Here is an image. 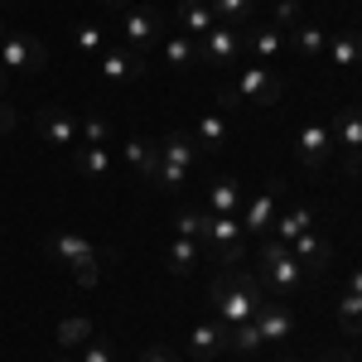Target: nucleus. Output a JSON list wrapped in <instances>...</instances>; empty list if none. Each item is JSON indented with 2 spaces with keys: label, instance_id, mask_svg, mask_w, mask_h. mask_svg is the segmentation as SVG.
<instances>
[{
  "label": "nucleus",
  "instance_id": "nucleus-1",
  "mask_svg": "<svg viewBox=\"0 0 362 362\" xmlns=\"http://www.w3.org/2000/svg\"><path fill=\"white\" fill-rule=\"evenodd\" d=\"M208 300H213V314L223 319L227 329H237V324L256 319V309L266 305V290H261V280H256V276H247V271L237 266V271H223V276L213 280Z\"/></svg>",
  "mask_w": 362,
  "mask_h": 362
},
{
  "label": "nucleus",
  "instance_id": "nucleus-2",
  "mask_svg": "<svg viewBox=\"0 0 362 362\" xmlns=\"http://www.w3.org/2000/svg\"><path fill=\"white\" fill-rule=\"evenodd\" d=\"M256 280L271 300H295L300 285H305V266L295 261V251L276 242V237H261V256H256Z\"/></svg>",
  "mask_w": 362,
  "mask_h": 362
},
{
  "label": "nucleus",
  "instance_id": "nucleus-3",
  "mask_svg": "<svg viewBox=\"0 0 362 362\" xmlns=\"http://www.w3.org/2000/svg\"><path fill=\"white\" fill-rule=\"evenodd\" d=\"M198 247L208 251L223 271H237L247 261V232H242V218H223V213H208V227H203V242Z\"/></svg>",
  "mask_w": 362,
  "mask_h": 362
},
{
  "label": "nucleus",
  "instance_id": "nucleus-4",
  "mask_svg": "<svg viewBox=\"0 0 362 362\" xmlns=\"http://www.w3.org/2000/svg\"><path fill=\"white\" fill-rule=\"evenodd\" d=\"M116 34H121L126 49L150 54V49L165 39V15H160L155 5H126V10L116 15Z\"/></svg>",
  "mask_w": 362,
  "mask_h": 362
},
{
  "label": "nucleus",
  "instance_id": "nucleus-5",
  "mask_svg": "<svg viewBox=\"0 0 362 362\" xmlns=\"http://www.w3.org/2000/svg\"><path fill=\"white\" fill-rule=\"evenodd\" d=\"M227 87L237 92L242 107H276L280 92H285V78L271 73L266 63H251V68H237V78H232Z\"/></svg>",
  "mask_w": 362,
  "mask_h": 362
},
{
  "label": "nucleus",
  "instance_id": "nucleus-6",
  "mask_svg": "<svg viewBox=\"0 0 362 362\" xmlns=\"http://www.w3.org/2000/svg\"><path fill=\"white\" fill-rule=\"evenodd\" d=\"M0 68L5 73H44L49 68V49L25 34V29H5V39H0Z\"/></svg>",
  "mask_w": 362,
  "mask_h": 362
},
{
  "label": "nucleus",
  "instance_id": "nucleus-7",
  "mask_svg": "<svg viewBox=\"0 0 362 362\" xmlns=\"http://www.w3.org/2000/svg\"><path fill=\"white\" fill-rule=\"evenodd\" d=\"M329 136H334V150H343L348 174H362V107H338Z\"/></svg>",
  "mask_w": 362,
  "mask_h": 362
},
{
  "label": "nucleus",
  "instance_id": "nucleus-8",
  "mask_svg": "<svg viewBox=\"0 0 362 362\" xmlns=\"http://www.w3.org/2000/svg\"><path fill=\"white\" fill-rule=\"evenodd\" d=\"M247 49V34L232 25H213L198 39V63H213V68H237V58Z\"/></svg>",
  "mask_w": 362,
  "mask_h": 362
},
{
  "label": "nucleus",
  "instance_id": "nucleus-9",
  "mask_svg": "<svg viewBox=\"0 0 362 362\" xmlns=\"http://www.w3.org/2000/svg\"><path fill=\"white\" fill-rule=\"evenodd\" d=\"M145 73H150V63H145V54H136V49H107V54L97 58V78L107 87H126V83H145Z\"/></svg>",
  "mask_w": 362,
  "mask_h": 362
},
{
  "label": "nucleus",
  "instance_id": "nucleus-10",
  "mask_svg": "<svg viewBox=\"0 0 362 362\" xmlns=\"http://www.w3.org/2000/svg\"><path fill=\"white\" fill-rule=\"evenodd\" d=\"M280 189H285V184H280V179H271L261 194L251 198L247 213H242V232H251V237H266V232L276 227V218H280V208H276V203H280Z\"/></svg>",
  "mask_w": 362,
  "mask_h": 362
},
{
  "label": "nucleus",
  "instance_id": "nucleus-11",
  "mask_svg": "<svg viewBox=\"0 0 362 362\" xmlns=\"http://www.w3.org/2000/svg\"><path fill=\"white\" fill-rule=\"evenodd\" d=\"M295 155H300V165H305V169H324L329 160H334V136H329V126H324V121L300 126V136H295Z\"/></svg>",
  "mask_w": 362,
  "mask_h": 362
},
{
  "label": "nucleus",
  "instance_id": "nucleus-12",
  "mask_svg": "<svg viewBox=\"0 0 362 362\" xmlns=\"http://www.w3.org/2000/svg\"><path fill=\"white\" fill-rule=\"evenodd\" d=\"M39 140L44 145H83V121L68 112V107H44V116H39Z\"/></svg>",
  "mask_w": 362,
  "mask_h": 362
},
{
  "label": "nucleus",
  "instance_id": "nucleus-13",
  "mask_svg": "<svg viewBox=\"0 0 362 362\" xmlns=\"http://www.w3.org/2000/svg\"><path fill=\"white\" fill-rule=\"evenodd\" d=\"M256 334H261V343L295 338V309L285 305V300H266V305L256 309Z\"/></svg>",
  "mask_w": 362,
  "mask_h": 362
},
{
  "label": "nucleus",
  "instance_id": "nucleus-14",
  "mask_svg": "<svg viewBox=\"0 0 362 362\" xmlns=\"http://www.w3.org/2000/svg\"><path fill=\"white\" fill-rule=\"evenodd\" d=\"M227 329L223 319H203V324H194V334H189V358L194 362H213L227 353Z\"/></svg>",
  "mask_w": 362,
  "mask_h": 362
},
{
  "label": "nucleus",
  "instance_id": "nucleus-15",
  "mask_svg": "<svg viewBox=\"0 0 362 362\" xmlns=\"http://www.w3.org/2000/svg\"><path fill=\"white\" fill-rule=\"evenodd\" d=\"M285 247L295 251V261H300L305 271H314V276H319V271H329V261H334V247H329L314 227H309V232H300L295 242H285Z\"/></svg>",
  "mask_w": 362,
  "mask_h": 362
},
{
  "label": "nucleus",
  "instance_id": "nucleus-16",
  "mask_svg": "<svg viewBox=\"0 0 362 362\" xmlns=\"http://www.w3.org/2000/svg\"><path fill=\"white\" fill-rule=\"evenodd\" d=\"M329 68H358L362 63V29H334L329 34V49H324Z\"/></svg>",
  "mask_w": 362,
  "mask_h": 362
},
{
  "label": "nucleus",
  "instance_id": "nucleus-17",
  "mask_svg": "<svg viewBox=\"0 0 362 362\" xmlns=\"http://www.w3.org/2000/svg\"><path fill=\"white\" fill-rule=\"evenodd\" d=\"M121 155H126V165L136 169L140 184H155V169H160V145L145 136H131L126 145H121Z\"/></svg>",
  "mask_w": 362,
  "mask_h": 362
},
{
  "label": "nucleus",
  "instance_id": "nucleus-18",
  "mask_svg": "<svg viewBox=\"0 0 362 362\" xmlns=\"http://www.w3.org/2000/svg\"><path fill=\"white\" fill-rule=\"evenodd\" d=\"M49 247H54L58 261H68V266H78V271H83V266H97V247H92L87 237H78V232H54Z\"/></svg>",
  "mask_w": 362,
  "mask_h": 362
},
{
  "label": "nucleus",
  "instance_id": "nucleus-19",
  "mask_svg": "<svg viewBox=\"0 0 362 362\" xmlns=\"http://www.w3.org/2000/svg\"><path fill=\"white\" fill-rule=\"evenodd\" d=\"M160 54H165L169 73H189L198 63V39H189V34H165L160 39Z\"/></svg>",
  "mask_w": 362,
  "mask_h": 362
},
{
  "label": "nucleus",
  "instance_id": "nucleus-20",
  "mask_svg": "<svg viewBox=\"0 0 362 362\" xmlns=\"http://www.w3.org/2000/svg\"><path fill=\"white\" fill-rule=\"evenodd\" d=\"M198 155H203V150L194 145L189 131H169V136L160 140V160H165V165H179V169H189V174H194Z\"/></svg>",
  "mask_w": 362,
  "mask_h": 362
},
{
  "label": "nucleus",
  "instance_id": "nucleus-21",
  "mask_svg": "<svg viewBox=\"0 0 362 362\" xmlns=\"http://www.w3.org/2000/svg\"><path fill=\"white\" fill-rule=\"evenodd\" d=\"M242 34H247V49H251L256 58H261V63H276V58L285 54V49H290V44H285V29H280V25L242 29Z\"/></svg>",
  "mask_w": 362,
  "mask_h": 362
},
{
  "label": "nucleus",
  "instance_id": "nucleus-22",
  "mask_svg": "<svg viewBox=\"0 0 362 362\" xmlns=\"http://www.w3.org/2000/svg\"><path fill=\"white\" fill-rule=\"evenodd\" d=\"M174 15H179V29H184L189 39H203L208 29L218 25V15H213V5H208V0H179V10H174Z\"/></svg>",
  "mask_w": 362,
  "mask_h": 362
},
{
  "label": "nucleus",
  "instance_id": "nucleus-23",
  "mask_svg": "<svg viewBox=\"0 0 362 362\" xmlns=\"http://www.w3.org/2000/svg\"><path fill=\"white\" fill-rule=\"evenodd\" d=\"M285 44H290L300 58H324V49H329V29L305 25V20H300L295 29H285Z\"/></svg>",
  "mask_w": 362,
  "mask_h": 362
},
{
  "label": "nucleus",
  "instance_id": "nucleus-24",
  "mask_svg": "<svg viewBox=\"0 0 362 362\" xmlns=\"http://www.w3.org/2000/svg\"><path fill=\"white\" fill-rule=\"evenodd\" d=\"M227 140H232L227 112H208V116H198V126H194V145H198V150H223Z\"/></svg>",
  "mask_w": 362,
  "mask_h": 362
},
{
  "label": "nucleus",
  "instance_id": "nucleus-25",
  "mask_svg": "<svg viewBox=\"0 0 362 362\" xmlns=\"http://www.w3.org/2000/svg\"><path fill=\"white\" fill-rule=\"evenodd\" d=\"M73 169H78L83 179H107V174H112V150H107V145H78Z\"/></svg>",
  "mask_w": 362,
  "mask_h": 362
},
{
  "label": "nucleus",
  "instance_id": "nucleus-26",
  "mask_svg": "<svg viewBox=\"0 0 362 362\" xmlns=\"http://www.w3.org/2000/svg\"><path fill=\"white\" fill-rule=\"evenodd\" d=\"M165 261H169V271L174 276H194V266L203 261V247H198L194 237H174L165 251Z\"/></svg>",
  "mask_w": 362,
  "mask_h": 362
},
{
  "label": "nucleus",
  "instance_id": "nucleus-27",
  "mask_svg": "<svg viewBox=\"0 0 362 362\" xmlns=\"http://www.w3.org/2000/svg\"><path fill=\"white\" fill-rule=\"evenodd\" d=\"M237 208H242V184H237V179H213V189H208V213L237 218Z\"/></svg>",
  "mask_w": 362,
  "mask_h": 362
},
{
  "label": "nucleus",
  "instance_id": "nucleus-28",
  "mask_svg": "<svg viewBox=\"0 0 362 362\" xmlns=\"http://www.w3.org/2000/svg\"><path fill=\"white\" fill-rule=\"evenodd\" d=\"M218 25H232V29H247L256 20V0H208Z\"/></svg>",
  "mask_w": 362,
  "mask_h": 362
},
{
  "label": "nucleus",
  "instance_id": "nucleus-29",
  "mask_svg": "<svg viewBox=\"0 0 362 362\" xmlns=\"http://www.w3.org/2000/svg\"><path fill=\"white\" fill-rule=\"evenodd\" d=\"M309 227H314V213H309V208H290V213H280V218H276V227H271L266 237H276V242H295V237L309 232Z\"/></svg>",
  "mask_w": 362,
  "mask_h": 362
},
{
  "label": "nucleus",
  "instance_id": "nucleus-30",
  "mask_svg": "<svg viewBox=\"0 0 362 362\" xmlns=\"http://www.w3.org/2000/svg\"><path fill=\"white\" fill-rule=\"evenodd\" d=\"M338 329L348 338L362 334V295H353V290H343V300H338Z\"/></svg>",
  "mask_w": 362,
  "mask_h": 362
},
{
  "label": "nucleus",
  "instance_id": "nucleus-31",
  "mask_svg": "<svg viewBox=\"0 0 362 362\" xmlns=\"http://www.w3.org/2000/svg\"><path fill=\"white\" fill-rule=\"evenodd\" d=\"M87 338H92V319H63L58 324V348L63 353H78Z\"/></svg>",
  "mask_w": 362,
  "mask_h": 362
},
{
  "label": "nucleus",
  "instance_id": "nucleus-32",
  "mask_svg": "<svg viewBox=\"0 0 362 362\" xmlns=\"http://www.w3.org/2000/svg\"><path fill=\"white\" fill-rule=\"evenodd\" d=\"M73 44H78L83 54H102V49H107V29H102V25H78Z\"/></svg>",
  "mask_w": 362,
  "mask_h": 362
},
{
  "label": "nucleus",
  "instance_id": "nucleus-33",
  "mask_svg": "<svg viewBox=\"0 0 362 362\" xmlns=\"http://www.w3.org/2000/svg\"><path fill=\"white\" fill-rule=\"evenodd\" d=\"M155 184H160L165 194H179V189L189 184V169H179V165H165V160H160V169H155Z\"/></svg>",
  "mask_w": 362,
  "mask_h": 362
},
{
  "label": "nucleus",
  "instance_id": "nucleus-34",
  "mask_svg": "<svg viewBox=\"0 0 362 362\" xmlns=\"http://www.w3.org/2000/svg\"><path fill=\"white\" fill-rule=\"evenodd\" d=\"M203 227H208V213H194V208L174 218V232L179 237H194V242H203Z\"/></svg>",
  "mask_w": 362,
  "mask_h": 362
},
{
  "label": "nucleus",
  "instance_id": "nucleus-35",
  "mask_svg": "<svg viewBox=\"0 0 362 362\" xmlns=\"http://www.w3.org/2000/svg\"><path fill=\"white\" fill-rule=\"evenodd\" d=\"M83 145H112V126H107V116H87V121H83Z\"/></svg>",
  "mask_w": 362,
  "mask_h": 362
},
{
  "label": "nucleus",
  "instance_id": "nucleus-36",
  "mask_svg": "<svg viewBox=\"0 0 362 362\" xmlns=\"http://www.w3.org/2000/svg\"><path fill=\"white\" fill-rule=\"evenodd\" d=\"M78 362H116V358H112V343H102V338H87L83 348H78Z\"/></svg>",
  "mask_w": 362,
  "mask_h": 362
},
{
  "label": "nucleus",
  "instance_id": "nucleus-37",
  "mask_svg": "<svg viewBox=\"0 0 362 362\" xmlns=\"http://www.w3.org/2000/svg\"><path fill=\"white\" fill-rule=\"evenodd\" d=\"M271 25H280V29L290 25V29H295V25H300V5H295V0H280V5H276V20H271Z\"/></svg>",
  "mask_w": 362,
  "mask_h": 362
},
{
  "label": "nucleus",
  "instance_id": "nucleus-38",
  "mask_svg": "<svg viewBox=\"0 0 362 362\" xmlns=\"http://www.w3.org/2000/svg\"><path fill=\"white\" fill-rule=\"evenodd\" d=\"M237 107H242V102H237V92H232V87H218V112H237Z\"/></svg>",
  "mask_w": 362,
  "mask_h": 362
},
{
  "label": "nucleus",
  "instance_id": "nucleus-39",
  "mask_svg": "<svg viewBox=\"0 0 362 362\" xmlns=\"http://www.w3.org/2000/svg\"><path fill=\"white\" fill-rule=\"evenodd\" d=\"M140 362H174V353H169L165 343H155V348H145V358Z\"/></svg>",
  "mask_w": 362,
  "mask_h": 362
},
{
  "label": "nucleus",
  "instance_id": "nucleus-40",
  "mask_svg": "<svg viewBox=\"0 0 362 362\" xmlns=\"http://www.w3.org/2000/svg\"><path fill=\"white\" fill-rule=\"evenodd\" d=\"M15 126V107H5V97H0V136Z\"/></svg>",
  "mask_w": 362,
  "mask_h": 362
},
{
  "label": "nucleus",
  "instance_id": "nucleus-41",
  "mask_svg": "<svg viewBox=\"0 0 362 362\" xmlns=\"http://www.w3.org/2000/svg\"><path fill=\"white\" fill-rule=\"evenodd\" d=\"M348 290H353V295H362V266L353 271V276H348Z\"/></svg>",
  "mask_w": 362,
  "mask_h": 362
},
{
  "label": "nucleus",
  "instance_id": "nucleus-42",
  "mask_svg": "<svg viewBox=\"0 0 362 362\" xmlns=\"http://www.w3.org/2000/svg\"><path fill=\"white\" fill-rule=\"evenodd\" d=\"M324 362H353V353H329Z\"/></svg>",
  "mask_w": 362,
  "mask_h": 362
},
{
  "label": "nucleus",
  "instance_id": "nucleus-43",
  "mask_svg": "<svg viewBox=\"0 0 362 362\" xmlns=\"http://www.w3.org/2000/svg\"><path fill=\"white\" fill-rule=\"evenodd\" d=\"M102 5H112V10H126V5H131V0H102Z\"/></svg>",
  "mask_w": 362,
  "mask_h": 362
},
{
  "label": "nucleus",
  "instance_id": "nucleus-44",
  "mask_svg": "<svg viewBox=\"0 0 362 362\" xmlns=\"http://www.w3.org/2000/svg\"><path fill=\"white\" fill-rule=\"evenodd\" d=\"M5 78H10V73H5V68H0V97H5Z\"/></svg>",
  "mask_w": 362,
  "mask_h": 362
},
{
  "label": "nucleus",
  "instance_id": "nucleus-45",
  "mask_svg": "<svg viewBox=\"0 0 362 362\" xmlns=\"http://www.w3.org/2000/svg\"><path fill=\"white\" fill-rule=\"evenodd\" d=\"M58 362H78V358H73V353H63V358H58Z\"/></svg>",
  "mask_w": 362,
  "mask_h": 362
},
{
  "label": "nucleus",
  "instance_id": "nucleus-46",
  "mask_svg": "<svg viewBox=\"0 0 362 362\" xmlns=\"http://www.w3.org/2000/svg\"><path fill=\"white\" fill-rule=\"evenodd\" d=\"M276 362H300V358H276Z\"/></svg>",
  "mask_w": 362,
  "mask_h": 362
},
{
  "label": "nucleus",
  "instance_id": "nucleus-47",
  "mask_svg": "<svg viewBox=\"0 0 362 362\" xmlns=\"http://www.w3.org/2000/svg\"><path fill=\"white\" fill-rule=\"evenodd\" d=\"M0 39H5V25H0Z\"/></svg>",
  "mask_w": 362,
  "mask_h": 362
},
{
  "label": "nucleus",
  "instance_id": "nucleus-48",
  "mask_svg": "<svg viewBox=\"0 0 362 362\" xmlns=\"http://www.w3.org/2000/svg\"><path fill=\"white\" fill-rule=\"evenodd\" d=\"M0 5H10V0H0Z\"/></svg>",
  "mask_w": 362,
  "mask_h": 362
}]
</instances>
